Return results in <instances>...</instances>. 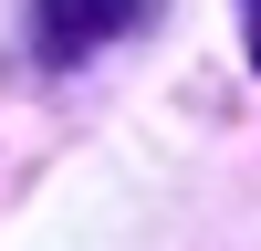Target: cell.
<instances>
[{
	"label": "cell",
	"instance_id": "cell-1",
	"mask_svg": "<svg viewBox=\"0 0 261 251\" xmlns=\"http://www.w3.org/2000/svg\"><path fill=\"white\" fill-rule=\"evenodd\" d=\"M157 0H32V53L42 63H94L105 42H125Z\"/></svg>",
	"mask_w": 261,
	"mask_h": 251
},
{
	"label": "cell",
	"instance_id": "cell-2",
	"mask_svg": "<svg viewBox=\"0 0 261 251\" xmlns=\"http://www.w3.org/2000/svg\"><path fill=\"white\" fill-rule=\"evenodd\" d=\"M241 42H251V63H261V0H241Z\"/></svg>",
	"mask_w": 261,
	"mask_h": 251
}]
</instances>
